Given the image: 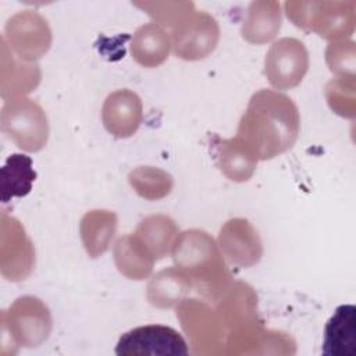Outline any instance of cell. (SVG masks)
Returning <instances> with one entry per match:
<instances>
[{
    "mask_svg": "<svg viewBox=\"0 0 356 356\" xmlns=\"http://www.w3.org/2000/svg\"><path fill=\"white\" fill-rule=\"evenodd\" d=\"M81 238L90 257L103 254L115 234L117 216L110 210H90L81 220Z\"/></svg>",
    "mask_w": 356,
    "mask_h": 356,
    "instance_id": "obj_22",
    "label": "cell"
},
{
    "mask_svg": "<svg viewBox=\"0 0 356 356\" xmlns=\"http://www.w3.org/2000/svg\"><path fill=\"white\" fill-rule=\"evenodd\" d=\"M218 38L217 21L204 11H192L174 28L171 46L177 57L195 61L207 57L216 49Z\"/></svg>",
    "mask_w": 356,
    "mask_h": 356,
    "instance_id": "obj_9",
    "label": "cell"
},
{
    "mask_svg": "<svg viewBox=\"0 0 356 356\" xmlns=\"http://www.w3.org/2000/svg\"><path fill=\"white\" fill-rule=\"evenodd\" d=\"M51 314L49 307L35 296H21L1 314V331L8 334L13 345L36 348L51 332Z\"/></svg>",
    "mask_w": 356,
    "mask_h": 356,
    "instance_id": "obj_4",
    "label": "cell"
},
{
    "mask_svg": "<svg viewBox=\"0 0 356 356\" xmlns=\"http://www.w3.org/2000/svg\"><path fill=\"white\" fill-rule=\"evenodd\" d=\"M216 303V310L225 324L228 332L259 321L257 296L253 288L245 282L238 281L231 284Z\"/></svg>",
    "mask_w": 356,
    "mask_h": 356,
    "instance_id": "obj_16",
    "label": "cell"
},
{
    "mask_svg": "<svg viewBox=\"0 0 356 356\" xmlns=\"http://www.w3.org/2000/svg\"><path fill=\"white\" fill-rule=\"evenodd\" d=\"M218 248L224 259L241 268L259 263L263 254L261 239L254 227L245 218H231L220 229Z\"/></svg>",
    "mask_w": 356,
    "mask_h": 356,
    "instance_id": "obj_12",
    "label": "cell"
},
{
    "mask_svg": "<svg viewBox=\"0 0 356 356\" xmlns=\"http://www.w3.org/2000/svg\"><path fill=\"white\" fill-rule=\"evenodd\" d=\"M174 264L206 300L217 302L231 285V274L216 241L202 229L178 235L172 248Z\"/></svg>",
    "mask_w": 356,
    "mask_h": 356,
    "instance_id": "obj_2",
    "label": "cell"
},
{
    "mask_svg": "<svg viewBox=\"0 0 356 356\" xmlns=\"http://www.w3.org/2000/svg\"><path fill=\"white\" fill-rule=\"evenodd\" d=\"M321 352L325 356L356 355V307L353 305L338 306L328 318Z\"/></svg>",
    "mask_w": 356,
    "mask_h": 356,
    "instance_id": "obj_17",
    "label": "cell"
},
{
    "mask_svg": "<svg viewBox=\"0 0 356 356\" xmlns=\"http://www.w3.org/2000/svg\"><path fill=\"white\" fill-rule=\"evenodd\" d=\"M355 43L350 40L332 42L325 51L330 70L339 76L355 78Z\"/></svg>",
    "mask_w": 356,
    "mask_h": 356,
    "instance_id": "obj_27",
    "label": "cell"
},
{
    "mask_svg": "<svg viewBox=\"0 0 356 356\" xmlns=\"http://www.w3.org/2000/svg\"><path fill=\"white\" fill-rule=\"evenodd\" d=\"M300 11L288 4L286 15L296 25L306 31H313L324 39L335 40L352 35L355 29V3L323 1V3H296Z\"/></svg>",
    "mask_w": 356,
    "mask_h": 356,
    "instance_id": "obj_6",
    "label": "cell"
},
{
    "mask_svg": "<svg viewBox=\"0 0 356 356\" xmlns=\"http://www.w3.org/2000/svg\"><path fill=\"white\" fill-rule=\"evenodd\" d=\"M328 106L341 117H355V78L338 76L325 86Z\"/></svg>",
    "mask_w": 356,
    "mask_h": 356,
    "instance_id": "obj_26",
    "label": "cell"
},
{
    "mask_svg": "<svg viewBox=\"0 0 356 356\" xmlns=\"http://www.w3.org/2000/svg\"><path fill=\"white\" fill-rule=\"evenodd\" d=\"M143 118L140 97L129 89H118L107 96L102 108L104 128L115 138L132 136Z\"/></svg>",
    "mask_w": 356,
    "mask_h": 356,
    "instance_id": "obj_14",
    "label": "cell"
},
{
    "mask_svg": "<svg viewBox=\"0 0 356 356\" xmlns=\"http://www.w3.org/2000/svg\"><path fill=\"white\" fill-rule=\"evenodd\" d=\"M128 181L134 191L146 200H159L165 197L172 189V178L168 172L150 165H142L132 170Z\"/></svg>",
    "mask_w": 356,
    "mask_h": 356,
    "instance_id": "obj_25",
    "label": "cell"
},
{
    "mask_svg": "<svg viewBox=\"0 0 356 356\" xmlns=\"http://www.w3.org/2000/svg\"><path fill=\"white\" fill-rule=\"evenodd\" d=\"M36 179V172L32 167V159L26 154H11L0 171V192L1 202L7 203L13 197H24Z\"/></svg>",
    "mask_w": 356,
    "mask_h": 356,
    "instance_id": "obj_24",
    "label": "cell"
},
{
    "mask_svg": "<svg viewBox=\"0 0 356 356\" xmlns=\"http://www.w3.org/2000/svg\"><path fill=\"white\" fill-rule=\"evenodd\" d=\"M299 131L300 115L292 99L271 89H261L250 97L236 138L257 160H270L289 150Z\"/></svg>",
    "mask_w": 356,
    "mask_h": 356,
    "instance_id": "obj_1",
    "label": "cell"
},
{
    "mask_svg": "<svg viewBox=\"0 0 356 356\" xmlns=\"http://www.w3.org/2000/svg\"><path fill=\"white\" fill-rule=\"evenodd\" d=\"M177 317L195 355H225L228 330L217 310L197 299H184L177 305Z\"/></svg>",
    "mask_w": 356,
    "mask_h": 356,
    "instance_id": "obj_3",
    "label": "cell"
},
{
    "mask_svg": "<svg viewBox=\"0 0 356 356\" xmlns=\"http://www.w3.org/2000/svg\"><path fill=\"white\" fill-rule=\"evenodd\" d=\"M171 40L168 33L154 22L140 26L132 39V58L146 67L153 68L163 64L170 53Z\"/></svg>",
    "mask_w": 356,
    "mask_h": 356,
    "instance_id": "obj_19",
    "label": "cell"
},
{
    "mask_svg": "<svg viewBox=\"0 0 356 356\" xmlns=\"http://www.w3.org/2000/svg\"><path fill=\"white\" fill-rule=\"evenodd\" d=\"M296 343L282 331H271L260 321L228 332L225 355H293Z\"/></svg>",
    "mask_w": 356,
    "mask_h": 356,
    "instance_id": "obj_10",
    "label": "cell"
},
{
    "mask_svg": "<svg viewBox=\"0 0 356 356\" xmlns=\"http://www.w3.org/2000/svg\"><path fill=\"white\" fill-rule=\"evenodd\" d=\"M1 274L11 281L25 280L35 266V249L24 227L3 213L1 221Z\"/></svg>",
    "mask_w": 356,
    "mask_h": 356,
    "instance_id": "obj_13",
    "label": "cell"
},
{
    "mask_svg": "<svg viewBox=\"0 0 356 356\" xmlns=\"http://www.w3.org/2000/svg\"><path fill=\"white\" fill-rule=\"evenodd\" d=\"M192 291L189 280L175 266L159 271L149 282L146 296L150 305L167 309L181 303Z\"/></svg>",
    "mask_w": 356,
    "mask_h": 356,
    "instance_id": "obj_20",
    "label": "cell"
},
{
    "mask_svg": "<svg viewBox=\"0 0 356 356\" xmlns=\"http://www.w3.org/2000/svg\"><path fill=\"white\" fill-rule=\"evenodd\" d=\"M1 129L25 152H39L49 138V124L43 108L26 97L6 100L1 108Z\"/></svg>",
    "mask_w": 356,
    "mask_h": 356,
    "instance_id": "obj_5",
    "label": "cell"
},
{
    "mask_svg": "<svg viewBox=\"0 0 356 356\" xmlns=\"http://www.w3.org/2000/svg\"><path fill=\"white\" fill-rule=\"evenodd\" d=\"M281 28V11L278 3H252L242 26V36L249 43L263 44L270 42Z\"/></svg>",
    "mask_w": 356,
    "mask_h": 356,
    "instance_id": "obj_23",
    "label": "cell"
},
{
    "mask_svg": "<svg viewBox=\"0 0 356 356\" xmlns=\"http://www.w3.org/2000/svg\"><path fill=\"white\" fill-rule=\"evenodd\" d=\"M309 70V54L305 44L295 38H281L268 49L264 74L275 89L288 90L298 86Z\"/></svg>",
    "mask_w": 356,
    "mask_h": 356,
    "instance_id": "obj_8",
    "label": "cell"
},
{
    "mask_svg": "<svg viewBox=\"0 0 356 356\" xmlns=\"http://www.w3.org/2000/svg\"><path fill=\"white\" fill-rule=\"evenodd\" d=\"M6 38L15 54L25 61L40 58L51 43V33L46 19L32 11L14 15L6 26Z\"/></svg>",
    "mask_w": 356,
    "mask_h": 356,
    "instance_id": "obj_11",
    "label": "cell"
},
{
    "mask_svg": "<svg viewBox=\"0 0 356 356\" xmlns=\"http://www.w3.org/2000/svg\"><path fill=\"white\" fill-rule=\"evenodd\" d=\"M135 234L156 260L172 252L179 235L175 221L164 214L147 216L139 222Z\"/></svg>",
    "mask_w": 356,
    "mask_h": 356,
    "instance_id": "obj_21",
    "label": "cell"
},
{
    "mask_svg": "<svg viewBox=\"0 0 356 356\" xmlns=\"http://www.w3.org/2000/svg\"><path fill=\"white\" fill-rule=\"evenodd\" d=\"M210 150L220 171L234 182L248 181L259 161L236 136L221 139L213 135L210 138Z\"/></svg>",
    "mask_w": 356,
    "mask_h": 356,
    "instance_id": "obj_15",
    "label": "cell"
},
{
    "mask_svg": "<svg viewBox=\"0 0 356 356\" xmlns=\"http://www.w3.org/2000/svg\"><path fill=\"white\" fill-rule=\"evenodd\" d=\"M114 261L127 278L145 280L152 274L156 259L134 232L118 238L114 246Z\"/></svg>",
    "mask_w": 356,
    "mask_h": 356,
    "instance_id": "obj_18",
    "label": "cell"
},
{
    "mask_svg": "<svg viewBox=\"0 0 356 356\" xmlns=\"http://www.w3.org/2000/svg\"><path fill=\"white\" fill-rule=\"evenodd\" d=\"M115 353L118 356H186L189 348L174 328L149 324L124 332L117 342Z\"/></svg>",
    "mask_w": 356,
    "mask_h": 356,
    "instance_id": "obj_7",
    "label": "cell"
}]
</instances>
